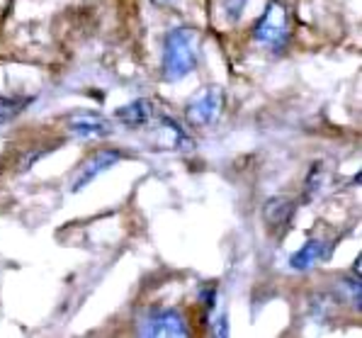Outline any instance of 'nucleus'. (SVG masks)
I'll use <instances>...</instances> for the list:
<instances>
[{
  "label": "nucleus",
  "mask_w": 362,
  "mask_h": 338,
  "mask_svg": "<svg viewBox=\"0 0 362 338\" xmlns=\"http://www.w3.org/2000/svg\"><path fill=\"white\" fill-rule=\"evenodd\" d=\"M199 59V32L190 27H175L163 40V61L160 74L165 81H180L197 69Z\"/></svg>",
  "instance_id": "nucleus-1"
},
{
  "label": "nucleus",
  "mask_w": 362,
  "mask_h": 338,
  "mask_svg": "<svg viewBox=\"0 0 362 338\" xmlns=\"http://www.w3.org/2000/svg\"><path fill=\"white\" fill-rule=\"evenodd\" d=\"M253 40L267 49H272V52H280V49L287 47L289 15H287V5L282 0H272L265 8V13L260 15V20L253 27Z\"/></svg>",
  "instance_id": "nucleus-2"
},
{
  "label": "nucleus",
  "mask_w": 362,
  "mask_h": 338,
  "mask_svg": "<svg viewBox=\"0 0 362 338\" xmlns=\"http://www.w3.org/2000/svg\"><path fill=\"white\" fill-rule=\"evenodd\" d=\"M139 334L148 338H187L192 331L175 309H148L139 319Z\"/></svg>",
  "instance_id": "nucleus-3"
},
{
  "label": "nucleus",
  "mask_w": 362,
  "mask_h": 338,
  "mask_svg": "<svg viewBox=\"0 0 362 338\" xmlns=\"http://www.w3.org/2000/svg\"><path fill=\"white\" fill-rule=\"evenodd\" d=\"M221 110H224V91L219 88H207L199 95H194L190 103H187V120L194 127H209L219 120Z\"/></svg>",
  "instance_id": "nucleus-4"
},
{
  "label": "nucleus",
  "mask_w": 362,
  "mask_h": 338,
  "mask_svg": "<svg viewBox=\"0 0 362 338\" xmlns=\"http://www.w3.org/2000/svg\"><path fill=\"white\" fill-rule=\"evenodd\" d=\"M117 161H122V153L115 151V148H105V151H98L95 156H93L86 165H83L81 175H78V180L74 182V192L83 190V187H86L88 182L95 180L100 173H105L107 168H112Z\"/></svg>",
  "instance_id": "nucleus-5"
},
{
  "label": "nucleus",
  "mask_w": 362,
  "mask_h": 338,
  "mask_svg": "<svg viewBox=\"0 0 362 338\" xmlns=\"http://www.w3.org/2000/svg\"><path fill=\"white\" fill-rule=\"evenodd\" d=\"M69 129H71V134L83 136V139H95V136H110V134H112V127H110V122L103 120L100 115H90V112L74 115V117L69 120Z\"/></svg>",
  "instance_id": "nucleus-6"
},
{
  "label": "nucleus",
  "mask_w": 362,
  "mask_h": 338,
  "mask_svg": "<svg viewBox=\"0 0 362 338\" xmlns=\"http://www.w3.org/2000/svg\"><path fill=\"white\" fill-rule=\"evenodd\" d=\"M115 117L124 122L127 127H144L153 117V107L148 100H132L129 105H122L115 112Z\"/></svg>",
  "instance_id": "nucleus-7"
},
{
  "label": "nucleus",
  "mask_w": 362,
  "mask_h": 338,
  "mask_svg": "<svg viewBox=\"0 0 362 338\" xmlns=\"http://www.w3.org/2000/svg\"><path fill=\"white\" fill-rule=\"evenodd\" d=\"M294 212V202L289 197H270L263 207V219L270 229H280L285 226Z\"/></svg>",
  "instance_id": "nucleus-8"
},
{
  "label": "nucleus",
  "mask_w": 362,
  "mask_h": 338,
  "mask_svg": "<svg viewBox=\"0 0 362 338\" xmlns=\"http://www.w3.org/2000/svg\"><path fill=\"white\" fill-rule=\"evenodd\" d=\"M324 256H326V243L321 239H309L292 258H289V265H292V270H309Z\"/></svg>",
  "instance_id": "nucleus-9"
},
{
  "label": "nucleus",
  "mask_w": 362,
  "mask_h": 338,
  "mask_svg": "<svg viewBox=\"0 0 362 338\" xmlns=\"http://www.w3.org/2000/svg\"><path fill=\"white\" fill-rule=\"evenodd\" d=\"M30 103L32 98L25 95H0V124L13 122L18 115H22V110H27Z\"/></svg>",
  "instance_id": "nucleus-10"
},
{
  "label": "nucleus",
  "mask_w": 362,
  "mask_h": 338,
  "mask_svg": "<svg viewBox=\"0 0 362 338\" xmlns=\"http://www.w3.org/2000/svg\"><path fill=\"white\" fill-rule=\"evenodd\" d=\"M153 3H156V5H170L173 0H153Z\"/></svg>",
  "instance_id": "nucleus-11"
}]
</instances>
